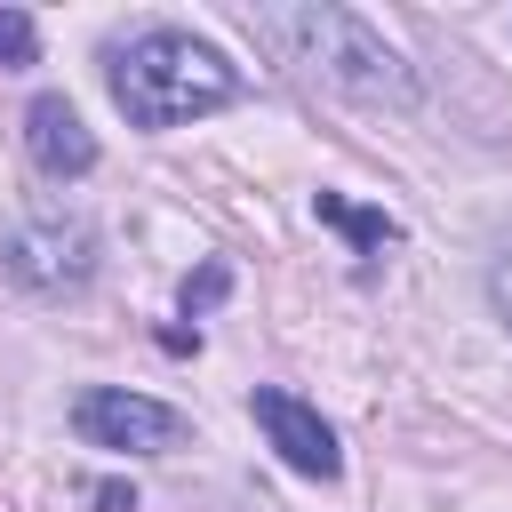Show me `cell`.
Returning a JSON list of instances; mask_svg holds the SVG:
<instances>
[{"label":"cell","instance_id":"6da1fadb","mask_svg":"<svg viewBox=\"0 0 512 512\" xmlns=\"http://www.w3.org/2000/svg\"><path fill=\"white\" fill-rule=\"evenodd\" d=\"M248 32L296 64V72H320L328 88L360 96V104H408L416 80L408 64L384 48V32L360 16V8H336V0H304V8H248Z\"/></svg>","mask_w":512,"mask_h":512},{"label":"cell","instance_id":"7a4b0ae2","mask_svg":"<svg viewBox=\"0 0 512 512\" xmlns=\"http://www.w3.org/2000/svg\"><path fill=\"white\" fill-rule=\"evenodd\" d=\"M232 96H240V72L192 32H136L128 48H112V104L136 128H176V120L224 112Z\"/></svg>","mask_w":512,"mask_h":512},{"label":"cell","instance_id":"3957f363","mask_svg":"<svg viewBox=\"0 0 512 512\" xmlns=\"http://www.w3.org/2000/svg\"><path fill=\"white\" fill-rule=\"evenodd\" d=\"M72 424H80L88 448H128V456H168V448L184 440V416H176V408H160V400H144V392H120V384L80 392Z\"/></svg>","mask_w":512,"mask_h":512},{"label":"cell","instance_id":"277c9868","mask_svg":"<svg viewBox=\"0 0 512 512\" xmlns=\"http://www.w3.org/2000/svg\"><path fill=\"white\" fill-rule=\"evenodd\" d=\"M248 416L264 424V440H272V456L296 472V480H336L344 472V448H336V432L320 424V408L312 400H296V392H280V384H256L248 392Z\"/></svg>","mask_w":512,"mask_h":512},{"label":"cell","instance_id":"5b68a950","mask_svg":"<svg viewBox=\"0 0 512 512\" xmlns=\"http://www.w3.org/2000/svg\"><path fill=\"white\" fill-rule=\"evenodd\" d=\"M8 272L32 280V288H80V280L96 272V240H88V224L40 216V224H24V232L8 240Z\"/></svg>","mask_w":512,"mask_h":512},{"label":"cell","instance_id":"8992f818","mask_svg":"<svg viewBox=\"0 0 512 512\" xmlns=\"http://www.w3.org/2000/svg\"><path fill=\"white\" fill-rule=\"evenodd\" d=\"M24 144H32V168H40V176H88V168H96V136H88V120H80L64 96H32Z\"/></svg>","mask_w":512,"mask_h":512},{"label":"cell","instance_id":"52a82bcc","mask_svg":"<svg viewBox=\"0 0 512 512\" xmlns=\"http://www.w3.org/2000/svg\"><path fill=\"white\" fill-rule=\"evenodd\" d=\"M312 216H320V224H336L360 256H376V248H392V240H400V224H392L384 208H352L344 192H320V200H312Z\"/></svg>","mask_w":512,"mask_h":512},{"label":"cell","instance_id":"ba28073f","mask_svg":"<svg viewBox=\"0 0 512 512\" xmlns=\"http://www.w3.org/2000/svg\"><path fill=\"white\" fill-rule=\"evenodd\" d=\"M32 48H40V32H32V16H24V8H0V72H16V64H32Z\"/></svg>","mask_w":512,"mask_h":512},{"label":"cell","instance_id":"9c48e42d","mask_svg":"<svg viewBox=\"0 0 512 512\" xmlns=\"http://www.w3.org/2000/svg\"><path fill=\"white\" fill-rule=\"evenodd\" d=\"M224 288H232V272H224V264H200V272L184 280V312H208Z\"/></svg>","mask_w":512,"mask_h":512},{"label":"cell","instance_id":"30bf717a","mask_svg":"<svg viewBox=\"0 0 512 512\" xmlns=\"http://www.w3.org/2000/svg\"><path fill=\"white\" fill-rule=\"evenodd\" d=\"M88 504H96V512H136V488H128V480H96Z\"/></svg>","mask_w":512,"mask_h":512},{"label":"cell","instance_id":"8fae6325","mask_svg":"<svg viewBox=\"0 0 512 512\" xmlns=\"http://www.w3.org/2000/svg\"><path fill=\"white\" fill-rule=\"evenodd\" d=\"M488 288H496V312H504V320H512V248H504V256H496V272H488Z\"/></svg>","mask_w":512,"mask_h":512}]
</instances>
